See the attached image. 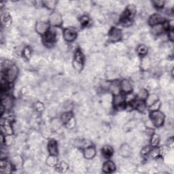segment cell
<instances>
[{
  "label": "cell",
  "mask_w": 174,
  "mask_h": 174,
  "mask_svg": "<svg viewBox=\"0 0 174 174\" xmlns=\"http://www.w3.org/2000/svg\"><path fill=\"white\" fill-rule=\"evenodd\" d=\"M4 72V74H2V75L4 74L5 78H4L8 80L9 83L13 82L17 77L18 69L16 66L11 65L7 67H5V69H2V73Z\"/></svg>",
  "instance_id": "obj_1"
},
{
  "label": "cell",
  "mask_w": 174,
  "mask_h": 174,
  "mask_svg": "<svg viewBox=\"0 0 174 174\" xmlns=\"http://www.w3.org/2000/svg\"><path fill=\"white\" fill-rule=\"evenodd\" d=\"M150 120L154 126L160 127L164 124L165 115L159 110L152 112L150 114Z\"/></svg>",
  "instance_id": "obj_2"
},
{
  "label": "cell",
  "mask_w": 174,
  "mask_h": 174,
  "mask_svg": "<svg viewBox=\"0 0 174 174\" xmlns=\"http://www.w3.org/2000/svg\"><path fill=\"white\" fill-rule=\"evenodd\" d=\"M84 64V55L81 50L78 49L75 52L73 60V67L76 72L82 71Z\"/></svg>",
  "instance_id": "obj_3"
},
{
  "label": "cell",
  "mask_w": 174,
  "mask_h": 174,
  "mask_svg": "<svg viewBox=\"0 0 174 174\" xmlns=\"http://www.w3.org/2000/svg\"><path fill=\"white\" fill-rule=\"evenodd\" d=\"M122 36V33L121 30L120 29H118L116 27L112 28L110 31L109 32L108 37L109 40L112 42H116L121 40Z\"/></svg>",
  "instance_id": "obj_4"
},
{
  "label": "cell",
  "mask_w": 174,
  "mask_h": 174,
  "mask_svg": "<svg viewBox=\"0 0 174 174\" xmlns=\"http://www.w3.org/2000/svg\"><path fill=\"white\" fill-rule=\"evenodd\" d=\"M63 22L62 16L57 12H53L49 16V23L54 27H59Z\"/></svg>",
  "instance_id": "obj_5"
},
{
  "label": "cell",
  "mask_w": 174,
  "mask_h": 174,
  "mask_svg": "<svg viewBox=\"0 0 174 174\" xmlns=\"http://www.w3.org/2000/svg\"><path fill=\"white\" fill-rule=\"evenodd\" d=\"M56 40V33L52 30H49L46 34L44 35L43 42L47 46H51L55 43Z\"/></svg>",
  "instance_id": "obj_6"
},
{
  "label": "cell",
  "mask_w": 174,
  "mask_h": 174,
  "mask_svg": "<svg viewBox=\"0 0 174 174\" xmlns=\"http://www.w3.org/2000/svg\"><path fill=\"white\" fill-rule=\"evenodd\" d=\"M77 37V32L73 28H67L63 32V38L69 42L74 41Z\"/></svg>",
  "instance_id": "obj_7"
},
{
  "label": "cell",
  "mask_w": 174,
  "mask_h": 174,
  "mask_svg": "<svg viewBox=\"0 0 174 174\" xmlns=\"http://www.w3.org/2000/svg\"><path fill=\"white\" fill-rule=\"evenodd\" d=\"M35 31L40 35H45L49 32V23L45 21H39L35 25Z\"/></svg>",
  "instance_id": "obj_8"
},
{
  "label": "cell",
  "mask_w": 174,
  "mask_h": 174,
  "mask_svg": "<svg viewBox=\"0 0 174 174\" xmlns=\"http://www.w3.org/2000/svg\"><path fill=\"white\" fill-rule=\"evenodd\" d=\"M163 21L164 18L160 15H158V14H154V15L150 16L149 21H148L151 26H154V25L162 23Z\"/></svg>",
  "instance_id": "obj_9"
},
{
  "label": "cell",
  "mask_w": 174,
  "mask_h": 174,
  "mask_svg": "<svg viewBox=\"0 0 174 174\" xmlns=\"http://www.w3.org/2000/svg\"><path fill=\"white\" fill-rule=\"evenodd\" d=\"M48 150L51 155L57 156L58 154V146L55 139H51L49 141L48 144Z\"/></svg>",
  "instance_id": "obj_10"
},
{
  "label": "cell",
  "mask_w": 174,
  "mask_h": 174,
  "mask_svg": "<svg viewBox=\"0 0 174 174\" xmlns=\"http://www.w3.org/2000/svg\"><path fill=\"white\" fill-rule=\"evenodd\" d=\"M119 153L120 156L124 157V158H127L131 154V148L129 146V145L127 144H122L120 148Z\"/></svg>",
  "instance_id": "obj_11"
},
{
  "label": "cell",
  "mask_w": 174,
  "mask_h": 174,
  "mask_svg": "<svg viewBox=\"0 0 174 174\" xmlns=\"http://www.w3.org/2000/svg\"><path fill=\"white\" fill-rule=\"evenodd\" d=\"M96 155V149L93 146H89L84 150V156L86 159H92Z\"/></svg>",
  "instance_id": "obj_12"
},
{
  "label": "cell",
  "mask_w": 174,
  "mask_h": 174,
  "mask_svg": "<svg viewBox=\"0 0 174 174\" xmlns=\"http://www.w3.org/2000/svg\"><path fill=\"white\" fill-rule=\"evenodd\" d=\"M120 89L125 93H129L133 89L131 82L127 80H123L121 81V82L120 83Z\"/></svg>",
  "instance_id": "obj_13"
},
{
  "label": "cell",
  "mask_w": 174,
  "mask_h": 174,
  "mask_svg": "<svg viewBox=\"0 0 174 174\" xmlns=\"http://www.w3.org/2000/svg\"><path fill=\"white\" fill-rule=\"evenodd\" d=\"M103 172L105 173H109L114 172L116 169V165L113 162L111 161H109L105 162L103 165Z\"/></svg>",
  "instance_id": "obj_14"
},
{
  "label": "cell",
  "mask_w": 174,
  "mask_h": 174,
  "mask_svg": "<svg viewBox=\"0 0 174 174\" xmlns=\"http://www.w3.org/2000/svg\"><path fill=\"white\" fill-rule=\"evenodd\" d=\"M126 101V97L124 95L122 94H117L115 95L114 98V105L116 107L119 108L120 106H122Z\"/></svg>",
  "instance_id": "obj_15"
},
{
  "label": "cell",
  "mask_w": 174,
  "mask_h": 174,
  "mask_svg": "<svg viewBox=\"0 0 174 174\" xmlns=\"http://www.w3.org/2000/svg\"><path fill=\"white\" fill-rule=\"evenodd\" d=\"M12 171V165L10 162H8L5 160H2L1 161V173H8Z\"/></svg>",
  "instance_id": "obj_16"
},
{
  "label": "cell",
  "mask_w": 174,
  "mask_h": 174,
  "mask_svg": "<svg viewBox=\"0 0 174 174\" xmlns=\"http://www.w3.org/2000/svg\"><path fill=\"white\" fill-rule=\"evenodd\" d=\"M165 29H166L165 25L163 23H161V24H158L156 25H154V26H152V29H151V32H152V34L154 35H160L164 32Z\"/></svg>",
  "instance_id": "obj_17"
},
{
  "label": "cell",
  "mask_w": 174,
  "mask_h": 174,
  "mask_svg": "<svg viewBox=\"0 0 174 174\" xmlns=\"http://www.w3.org/2000/svg\"><path fill=\"white\" fill-rule=\"evenodd\" d=\"M13 102L9 96H4L2 98V105L4 106L5 109H9L12 107Z\"/></svg>",
  "instance_id": "obj_18"
},
{
  "label": "cell",
  "mask_w": 174,
  "mask_h": 174,
  "mask_svg": "<svg viewBox=\"0 0 174 174\" xmlns=\"http://www.w3.org/2000/svg\"><path fill=\"white\" fill-rule=\"evenodd\" d=\"M159 100V96L156 93H152L150 95H148V97L146 99V105L147 106H150L151 105H152L154 103H155L156 102Z\"/></svg>",
  "instance_id": "obj_19"
},
{
  "label": "cell",
  "mask_w": 174,
  "mask_h": 174,
  "mask_svg": "<svg viewBox=\"0 0 174 174\" xmlns=\"http://www.w3.org/2000/svg\"><path fill=\"white\" fill-rule=\"evenodd\" d=\"M74 117L73 116L72 112H65L61 114V121L62 122L64 125H66L72 118Z\"/></svg>",
  "instance_id": "obj_20"
},
{
  "label": "cell",
  "mask_w": 174,
  "mask_h": 174,
  "mask_svg": "<svg viewBox=\"0 0 174 174\" xmlns=\"http://www.w3.org/2000/svg\"><path fill=\"white\" fill-rule=\"evenodd\" d=\"M46 164L50 167H55V165H57L58 163V159L57 158V156L55 155H51L50 154V156L46 159Z\"/></svg>",
  "instance_id": "obj_21"
},
{
  "label": "cell",
  "mask_w": 174,
  "mask_h": 174,
  "mask_svg": "<svg viewBox=\"0 0 174 174\" xmlns=\"http://www.w3.org/2000/svg\"><path fill=\"white\" fill-rule=\"evenodd\" d=\"M1 18H2V24H4L5 25V27H8L10 25V16L8 15V13L7 12H2L1 14Z\"/></svg>",
  "instance_id": "obj_22"
},
{
  "label": "cell",
  "mask_w": 174,
  "mask_h": 174,
  "mask_svg": "<svg viewBox=\"0 0 174 174\" xmlns=\"http://www.w3.org/2000/svg\"><path fill=\"white\" fill-rule=\"evenodd\" d=\"M42 4L49 10H54L57 4V2L53 1V0H49V1H43Z\"/></svg>",
  "instance_id": "obj_23"
},
{
  "label": "cell",
  "mask_w": 174,
  "mask_h": 174,
  "mask_svg": "<svg viewBox=\"0 0 174 174\" xmlns=\"http://www.w3.org/2000/svg\"><path fill=\"white\" fill-rule=\"evenodd\" d=\"M102 153L105 158L110 157L113 154V149L109 146H105L102 149Z\"/></svg>",
  "instance_id": "obj_24"
},
{
  "label": "cell",
  "mask_w": 174,
  "mask_h": 174,
  "mask_svg": "<svg viewBox=\"0 0 174 174\" xmlns=\"http://www.w3.org/2000/svg\"><path fill=\"white\" fill-rule=\"evenodd\" d=\"M148 95V93L147 90L143 89L139 91L138 94H137V98H138V99L139 101H142L143 102V101H145Z\"/></svg>",
  "instance_id": "obj_25"
},
{
  "label": "cell",
  "mask_w": 174,
  "mask_h": 174,
  "mask_svg": "<svg viewBox=\"0 0 174 174\" xmlns=\"http://www.w3.org/2000/svg\"><path fill=\"white\" fill-rule=\"evenodd\" d=\"M160 142V137L157 134H152L150 139V144L152 147H157Z\"/></svg>",
  "instance_id": "obj_26"
},
{
  "label": "cell",
  "mask_w": 174,
  "mask_h": 174,
  "mask_svg": "<svg viewBox=\"0 0 174 174\" xmlns=\"http://www.w3.org/2000/svg\"><path fill=\"white\" fill-rule=\"evenodd\" d=\"M150 63L151 62H150V60L149 59V58H148V57L143 58L142 63H141V66H142V69L147 70L150 67Z\"/></svg>",
  "instance_id": "obj_27"
},
{
  "label": "cell",
  "mask_w": 174,
  "mask_h": 174,
  "mask_svg": "<svg viewBox=\"0 0 174 174\" xmlns=\"http://www.w3.org/2000/svg\"><path fill=\"white\" fill-rule=\"evenodd\" d=\"M137 51L140 55H146V53L148 52V48L144 44L139 45V46L137 47Z\"/></svg>",
  "instance_id": "obj_28"
},
{
  "label": "cell",
  "mask_w": 174,
  "mask_h": 174,
  "mask_svg": "<svg viewBox=\"0 0 174 174\" xmlns=\"http://www.w3.org/2000/svg\"><path fill=\"white\" fill-rule=\"evenodd\" d=\"M161 106V102H160L159 100L157 101L155 103H154L152 105H151L149 106V109L151 112H154V111H158L159 110Z\"/></svg>",
  "instance_id": "obj_29"
},
{
  "label": "cell",
  "mask_w": 174,
  "mask_h": 174,
  "mask_svg": "<svg viewBox=\"0 0 174 174\" xmlns=\"http://www.w3.org/2000/svg\"><path fill=\"white\" fill-rule=\"evenodd\" d=\"M149 154H150L151 156L153 157V158H157V157L159 156L161 154V150H160V148L154 147L153 150H150V152Z\"/></svg>",
  "instance_id": "obj_30"
},
{
  "label": "cell",
  "mask_w": 174,
  "mask_h": 174,
  "mask_svg": "<svg viewBox=\"0 0 174 174\" xmlns=\"http://www.w3.org/2000/svg\"><path fill=\"white\" fill-rule=\"evenodd\" d=\"M22 54L26 59H29L32 57V50L29 47H25L22 50Z\"/></svg>",
  "instance_id": "obj_31"
},
{
  "label": "cell",
  "mask_w": 174,
  "mask_h": 174,
  "mask_svg": "<svg viewBox=\"0 0 174 174\" xmlns=\"http://www.w3.org/2000/svg\"><path fill=\"white\" fill-rule=\"evenodd\" d=\"M136 125V122H135L134 120H131V121H129L127 123V125H125V128H126V129L130 130V129H132L133 127H135V126Z\"/></svg>",
  "instance_id": "obj_32"
},
{
  "label": "cell",
  "mask_w": 174,
  "mask_h": 174,
  "mask_svg": "<svg viewBox=\"0 0 174 174\" xmlns=\"http://www.w3.org/2000/svg\"><path fill=\"white\" fill-rule=\"evenodd\" d=\"M150 148L149 146H146V147H144L142 149V151H141V154H142V156H147L148 154L150 153Z\"/></svg>",
  "instance_id": "obj_33"
},
{
  "label": "cell",
  "mask_w": 174,
  "mask_h": 174,
  "mask_svg": "<svg viewBox=\"0 0 174 174\" xmlns=\"http://www.w3.org/2000/svg\"><path fill=\"white\" fill-rule=\"evenodd\" d=\"M80 22H81V24H82L83 26H86L89 22V18L86 16H84L82 18H81Z\"/></svg>",
  "instance_id": "obj_34"
},
{
  "label": "cell",
  "mask_w": 174,
  "mask_h": 174,
  "mask_svg": "<svg viewBox=\"0 0 174 174\" xmlns=\"http://www.w3.org/2000/svg\"><path fill=\"white\" fill-rule=\"evenodd\" d=\"M75 119L73 117L72 119L69 120V121L65 125L67 126V128L69 129H72L75 127Z\"/></svg>",
  "instance_id": "obj_35"
},
{
  "label": "cell",
  "mask_w": 174,
  "mask_h": 174,
  "mask_svg": "<svg viewBox=\"0 0 174 174\" xmlns=\"http://www.w3.org/2000/svg\"><path fill=\"white\" fill-rule=\"evenodd\" d=\"M152 4L154 5V6H156V8H161L163 7L165 2L163 1H153Z\"/></svg>",
  "instance_id": "obj_36"
},
{
  "label": "cell",
  "mask_w": 174,
  "mask_h": 174,
  "mask_svg": "<svg viewBox=\"0 0 174 174\" xmlns=\"http://www.w3.org/2000/svg\"><path fill=\"white\" fill-rule=\"evenodd\" d=\"M35 108L38 112H42L44 110V105L42 103L37 102L35 105Z\"/></svg>",
  "instance_id": "obj_37"
},
{
  "label": "cell",
  "mask_w": 174,
  "mask_h": 174,
  "mask_svg": "<svg viewBox=\"0 0 174 174\" xmlns=\"http://www.w3.org/2000/svg\"><path fill=\"white\" fill-rule=\"evenodd\" d=\"M60 167V169L61 170H63V171H65L66 170L67 168H68V166H67V165L65 163V162H61V163L59 164V165Z\"/></svg>",
  "instance_id": "obj_38"
},
{
  "label": "cell",
  "mask_w": 174,
  "mask_h": 174,
  "mask_svg": "<svg viewBox=\"0 0 174 174\" xmlns=\"http://www.w3.org/2000/svg\"><path fill=\"white\" fill-rule=\"evenodd\" d=\"M168 38H169V39L170 40H172V41L173 40V39H174V33H173V29L170 30L169 32V34H168Z\"/></svg>",
  "instance_id": "obj_39"
}]
</instances>
